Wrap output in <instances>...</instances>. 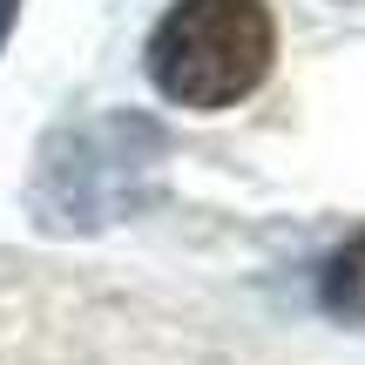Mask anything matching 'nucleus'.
Instances as JSON below:
<instances>
[{
    "label": "nucleus",
    "instance_id": "f257e3e1",
    "mask_svg": "<svg viewBox=\"0 0 365 365\" xmlns=\"http://www.w3.org/2000/svg\"><path fill=\"white\" fill-rule=\"evenodd\" d=\"M277 21L264 0H176L149 34V81L163 102L217 115L264 88Z\"/></svg>",
    "mask_w": 365,
    "mask_h": 365
},
{
    "label": "nucleus",
    "instance_id": "f03ea898",
    "mask_svg": "<svg viewBox=\"0 0 365 365\" xmlns=\"http://www.w3.org/2000/svg\"><path fill=\"white\" fill-rule=\"evenodd\" d=\"M135 135H149V122L135 115H102V122H81V129H68L61 143L75 149V156H48L41 163V182H34V203L48 210V223H102L108 210L129 196L135 170H149L143 156H135Z\"/></svg>",
    "mask_w": 365,
    "mask_h": 365
},
{
    "label": "nucleus",
    "instance_id": "7ed1b4c3",
    "mask_svg": "<svg viewBox=\"0 0 365 365\" xmlns=\"http://www.w3.org/2000/svg\"><path fill=\"white\" fill-rule=\"evenodd\" d=\"M318 298H325V312H331V318H345V325H365V230H359L345 250H331L325 277H318Z\"/></svg>",
    "mask_w": 365,
    "mask_h": 365
},
{
    "label": "nucleus",
    "instance_id": "20e7f679",
    "mask_svg": "<svg viewBox=\"0 0 365 365\" xmlns=\"http://www.w3.org/2000/svg\"><path fill=\"white\" fill-rule=\"evenodd\" d=\"M14 21H21V0H0V48H7V34H14Z\"/></svg>",
    "mask_w": 365,
    "mask_h": 365
}]
</instances>
